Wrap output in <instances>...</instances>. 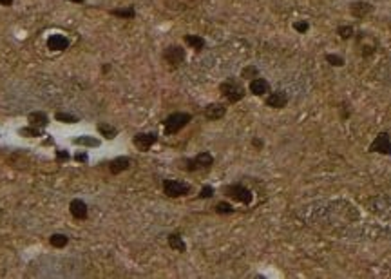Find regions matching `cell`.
<instances>
[{"label": "cell", "mask_w": 391, "mask_h": 279, "mask_svg": "<svg viewBox=\"0 0 391 279\" xmlns=\"http://www.w3.org/2000/svg\"><path fill=\"white\" fill-rule=\"evenodd\" d=\"M214 165V156L208 151H201L194 158L180 160V168L185 172H197V170H208Z\"/></svg>", "instance_id": "6da1fadb"}, {"label": "cell", "mask_w": 391, "mask_h": 279, "mask_svg": "<svg viewBox=\"0 0 391 279\" xmlns=\"http://www.w3.org/2000/svg\"><path fill=\"white\" fill-rule=\"evenodd\" d=\"M219 93L228 104H238L246 96V89L244 85L239 82L238 78H227L225 82L219 84Z\"/></svg>", "instance_id": "7a4b0ae2"}, {"label": "cell", "mask_w": 391, "mask_h": 279, "mask_svg": "<svg viewBox=\"0 0 391 279\" xmlns=\"http://www.w3.org/2000/svg\"><path fill=\"white\" fill-rule=\"evenodd\" d=\"M192 121L191 112H170L167 118L163 120V129H165V136H174L180 131H183L189 123Z\"/></svg>", "instance_id": "3957f363"}, {"label": "cell", "mask_w": 391, "mask_h": 279, "mask_svg": "<svg viewBox=\"0 0 391 279\" xmlns=\"http://www.w3.org/2000/svg\"><path fill=\"white\" fill-rule=\"evenodd\" d=\"M223 194L227 196L228 200H234L238 203H243V205H252L254 201V194L248 187H244L243 183H230L223 187Z\"/></svg>", "instance_id": "277c9868"}, {"label": "cell", "mask_w": 391, "mask_h": 279, "mask_svg": "<svg viewBox=\"0 0 391 279\" xmlns=\"http://www.w3.org/2000/svg\"><path fill=\"white\" fill-rule=\"evenodd\" d=\"M161 187H163V194L167 198H183L192 192V185L181 181V179H163Z\"/></svg>", "instance_id": "5b68a950"}, {"label": "cell", "mask_w": 391, "mask_h": 279, "mask_svg": "<svg viewBox=\"0 0 391 279\" xmlns=\"http://www.w3.org/2000/svg\"><path fill=\"white\" fill-rule=\"evenodd\" d=\"M368 153L373 154H382V156H391V134L388 131L379 132L373 142L368 147Z\"/></svg>", "instance_id": "8992f818"}, {"label": "cell", "mask_w": 391, "mask_h": 279, "mask_svg": "<svg viewBox=\"0 0 391 279\" xmlns=\"http://www.w3.org/2000/svg\"><path fill=\"white\" fill-rule=\"evenodd\" d=\"M161 58L169 63L170 67L176 69V67H180L181 63L187 60V51L181 48V46H178V44H172V46H169V48L163 49Z\"/></svg>", "instance_id": "52a82bcc"}, {"label": "cell", "mask_w": 391, "mask_h": 279, "mask_svg": "<svg viewBox=\"0 0 391 279\" xmlns=\"http://www.w3.org/2000/svg\"><path fill=\"white\" fill-rule=\"evenodd\" d=\"M158 138H159L158 132H138V134H134V138H132V143H134V147H136L138 151L147 153V151H150L152 145L158 143Z\"/></svg>", "instance_id": "ba28073f"}, {"label": "cell", "mask_w": 391, "mask_h": 279, "mask_svg": "<svg viewBox=\"0 0 391 279\" xmlns=\"http://www.w3.org/2000/svg\"><path fill=\"white\" fill-rule=\"evenodd\" d=\"M46 46H48V49L49 51H53V53H62V51L69 49L71 40H69L65 35H62V33H54V35H49L48 37Z\"/></svg>", "instance_id": "9c48e42d"}, {"label": "cell", "mask_w": 391, "mask_h": 279, "mask_svg": "<svg viewBox=\"0 0 391 279\" xmlns=\"http://www.w3.org/2000/svg\"><path fill=\"white\" fill-rule=\"evenodd\" d=\"M264 106L270 107V109H285L288 106V95L285 91H270L266 98H264Z\"/></svg>", "instance_id": "30bf717a"}, {"label": "cell", "mask_w": 391, "mask_h": 279, "mask_svg": "<svg viewBox=\"0 0 391 279\" xmlns=\"http://www.w3.org/2000/svg\"><path fill=\"white\" fill-rule=\"evenodd\" d=\"M373 5L370 2H364V0H357V2H351L349 4V15L353 18H366L368 15L373 13Z\"/></svg>", "instance_id": "8fae6325"}, {"label": "cell", "mask_w": 391, "mask_h": 279, "mask_svg": "<svg viewBox=\"0 0 391 279\" xmlns=\"http://www.w3.org/2000/svg\"><path fill=\"white\" fill-rule=\"evenodd\" d=\"M69 212H71V216L74 220H78V222H84L87 220L89 216V209H87V203L84 200H80V198H74L71 203H69Z\"/></svg>", "instance_id": "7c38bea8"}, {"label": "cell", "mask_w": 391, "mask_h": 279, "mask_svg": "<svg viewBox=\"0 0 391 279\" xmlns=\"http://www.w3.org/2000/svg\"><path fill=\"white\" fill-rule=\"evenodd\" d=\"M203 114H205L206 120L217 121V120H221V118H225V114H227V106H225V104H221V102L208 104V106L205 107Z\"/></svg>", "instance_id": "4fadbf2b"}, {"label": "cell", "mask_w": 391, "mask_h": 279, "mask_svg": "<svg viewBox=\"0 0 391 279\" xmlns=\"http://www.w3.org/2000/svg\"><path fill=\"white\" fill-rule=\"evenodd\" d=\"M248 91L254 96H266L270 93V91H272V87H270V82H268V80H266V78H261V76H257V78L250 80Z\"/></svg>", "instance_id": "5bb4252c"}, {"label": "cell", "mask_w": 391, "mask_h": 279, "mask_svg": "<svg viewBox=\"0 0 391 279\" xmlns=\"http://www.w3.org/2000/svg\"><path fill=\"white\" fill-rule=\"evenodd\" d=\"M131 164H132L131 158H127V156H118V158H114L112 162H109V170H111L112 176H118V174L129 170V168H131Z\"/></svg>", "instance_id": "9a60e30c"}, {"label": "cell", "mask_w": 391, "mask_h": 279, "mask_svg": "<svg viewBox=\"0 0 391 279\" xmlns=\"http://www.w3.org/2000/svg\"><path fill=\"white\" fill-rule=\"evenodd\" d=\"M27 123L33 127H40V129H46V127L51 123L49 121V116L44 111H33L27 114Z\"/></svg>", "instance_id": "2e32d148"}, {"label": "cell", "mask_w": 391, "mask_h": 279, "mask_svg": "<svg viewBox=\"0 0 391 279\" xmlns=\"http://www.w3.org/2000/svg\"><path fill=\"white\" fill-rule=\"evenodd\" d=\"M167 243H169V247L172 248V250H176V252H180V254L187 252V243H185V239L181 237L180 232H172V234H169Z\"/></svg>", "instance_id": "e0dca14e"}, {"label": "cell", "mask_w": 391, "mask_h": 279, "mask_svg": "<svg viewBox=\"0 0 391 279\" xmlns=\"http://www.w3.org/2000/svg\"><path fill=\"white\" fill-rule=\"evenodd\" d=\"M183 42H185L191 49H194L196 53L203 51V49H205V46H206L205 38L199 37V35H185V37H183Z\"/></svg>", "instance_id": "ac0fdd59"}, {"label": "cell", "mask_w": 391, "mask_h": 279, "mask_svg": "<svg viewBox=\"0 0 391 279\" xmlns=\"http://www.w3.org/2000/svg\"><path fill=\"white\" fill-rule=\"evenodd\" d=\"M109 15L116 16V18H122V20H132L136 16V9L134 5H125V7H114V9L109 11Z\"/></svg>", "instance_id": "d6986e66"}, {"label": "cell", "mask_w": 391, "mask_h": 279, "mask_svg": "<svg viewBox=\"0 0 391 279\" xmlns=\"http://www.w3.org/2000/svg\"><path fill=\"white\" fill-rule=\"evenodd\" d=\"M96 129H98V132H100L105 140H114V138L118 136V129L112 125V123H107V121H98V123H96Z\"/></svg>", "instance_id": "ffe728a7"}, {"label": "cell", "mask_w": 391, "mask_h": 279, "mask_svg": "<svg viewBox=\"0 0 391 279\" xmlns=\"http://www.w3.org/2000/svg\"><path fill=\"white\" fill-rule=\"evenodd\" d=\"M74 145L78 147H100V140L95 136H89V134H82V136H76L73 140Z\"/></svg>", "instance_id": "44dd1931"}, {"label": "cell", "mask_w": 391, "mask_h": 279, "mask_svg": "<svg viewBox=\"0 0 391 279\" xmlns=\"http://www.w3.org/2000/svg\"><path fill=\"white\" fill-rule=\"evenodd\" d=\"M44 129H40V127H33V125H27V127H22V129H18V134L24 138H40L44 136Z\"/></svg>", "instance_id": "7402d4cb"}, {"label": "cell", "mask_w": 391, "mask_h": 279, "mask_svg": "<svg viewBox=\"0 0 391 279\" xmlns=\"http://www.w3.org/2000/svg\"><path fill=\"white\" fill-rule=\"evenodd\" d=\"M214 212L219 214V216H230V214L236 212V209H234L228 201H219V203H216V207H214Z\"/></svg>", "instance_id": "603a6c76"}, {"label": "cell", "mask_w": 391, "mask_h": 279, "mask_svg": "<svg viewBox=\"0 0 391 279\" xmlns=\"http://www.w3.org/2000/svg\"><path fill=\"white\" fill-rule=\"evenodd\" d=\"M54 120L56 121H60V123H69V125H74V123H78L80 121V118L78 116H74V114H71V112H56L54 114Z\"/></svg>", "instance_id": "cb8c5ba5"}, {"label": "cell", "mask_w": 391, "mask_h": 279, "mask_svg": "<svg viewBox=\"0 0 391 279\" xmlns=\"http://www.w3.org/2000/svg\"><path fill=\"white\" fill-rule=\"evenodd\" d=\"M49 243H51V247L54 248H65L69 243V237L65 234H53V236L49 237Z\"/></svg>", "instance_id": "d4e9b609"}, {"label": "cell", "mask_w": 391, "mask_h": 279, "mask_svg": "<svg viewBox=\"0 0 391 279\" xmlns=\"http://www.w3.org/2000/svg\"><path fill=\"white\" fill-rule=\"evenodd\" d=\"M324 60H326L332 67H344L346 65V60L341 55H333V53H326L324 55Z\"/></svg>", "instance_id": "484cf974"}, {"label": "cell", "mask_w": 391, "mask_h": 279, "mask_svg": "<svg viewBox=\"0 0 391 279\" xmlns=\"http://www.w3.org/2000/svg\"><path fill=\"white\" fill-rule=\"evenodd\" d=\"M259 76V69L257 65H246V67L241 69V78L243 80H254Z\"/></svg>", "instance_id": "4316f807"}, {"label": "cell", "mask_w": 391, "mask_h": 279, "mask_svg": "<svg viewBox=\"0 0 391 279\" xmlns=\"http://www.w3.org/2000/svg\"><path fill=\"white\" fill-rule=\"evenodd\" d=\"M337 35H339L341 40H349V38H353L355 29H353V26H349V24H346V26H339Z\"/></svg>", "instance_id": "83f0119b"}, {"label": "cell", "mask_w": 391, "mask_h": 279, "mask_svg": "<svg viewBox=\"0 0 391 279\" xmlns=\"http://www.w3.org/2000/svg\"><path fill=\"white\" fill-rule=\"evenodd\" d=\"M214 192H216V190H214L212 185H203L199 190V194H197V198H199V200H210L212 196H214Z\"/></svg>", "instance_id": "f1b7e54d"}, {"label": "cell", "mask_w": 391, "mask_h": 279, "mask_svg": "<svg viewBox=\"0 0 391 279\" xmlns=\"http://www.w3.org/2000/svg\"><path fill=\"white\" fill-rule=\"evenodd\" d=\"M292 27H293V29H295L299 35H306L308 29H310V24H308L306 20H295Z\"/></svg>", "instance_id": "f546056e"}, {"label": "cell", "mask_w": 391, "mask_h": 279, "mask_svg": "<svg viewBox=\"0 0 391 279\" xmlns=\"http://www.w3.org/2000/svg\"><path fill=\"white\" fill-rule=\"evenodd\" d=\"M54 158H56L58 164H65V162L71 160V154H69L67 151H64V149H56V151H54Z\"/></svg>", "instance_id": "4dcf8cb0"}, {"label": "cell", "mask_w": 391, "mask_h": 279, "mask_svg": "<svg viewBox=\"0 0 391 279\" xmlns=\"http://www.w3.org/2000/svg\"><path fill=\"white\" fill-rule=\"evenodd\" d=\"M74 162H78V164H87L89 162V154L85 153H76L74 154Z\"/></svg>", "instance_id": "1f68e13d"}, {"label": "cell", "mask_w": 391, "mask_h": 279, "mask_svg": "<svg viewBox=\"0 0 391 279\" xmlns=\"http://www.w3.org/2000/svg\"><path fill=\"white\" fill-rule=\"evenodd\" d=\"M339 109H341V118H342V120H348L349 114H351L348 104H341V107H339Z\"/></svg>", "instance_id": "d6a6232c"}, {"label": "cell", "mask_w": 391, "mask_h": 279, "mask_svg": "<svg viewBox=\"0 0 391 279\" xmlns=\"http://www.w3.org/2000/svg\"><path fill=\"white\" fill-rule=\"evenodd\" d=\"M252 147L257 149V151H261V149L264 147V142L261 140V138H252Z\"/></svg>", "instance_id": "836d02e7"}, {"label": "cell", "mask_w": 391, "mask_h": 279, "mask_svg": "<svg viewBox=\"0 0 391 279\" xmlns=\"http://www.w3.org/2000/svg\"><path fill=\"white\" fill-rule=\"evenodd\" d=\"M373 53H375V48H371V46H364L362 48V56H370Z\"/></svg>", "instance_id": "e575fe53"}, {"label": "cell", "mask_w": 391, "mask_h": 279, "mask_svg": "<svg viewBox=\"0 0 391 279\" xmlns=\"http://www.w3.org/2000/svg\"><path fill=\"white\" fill-rule=\"evenodd\" d=\"M13 2H15V0H0V5H4V7H9V5H13Z\"/></svg>", "instance_id": "d590c367"}, {"label": "cell", "mask_w": 391, "mask_h": 279, "mask_svg": "<svg viewBox=\"0 0 391 279\" xmlns=\"http://www.w3.org/2000/svg\"><path fill=\"white\" fill-rule=\"evenodd\" d=\"M101 71H103V73H109V71H111V65H109V63H105V65L101 67Z\"/></svg>", "instance_id": "8d00e7d4"}, {"label": "cell", "mask_w": 391, "mask_h": 279, "mask_svg": "<svg viewBox=\"0 0 391 279\" xmlns=\"http://www.w3.org/2000/svg\"><path fill=\"white\" fill-rule=\"evenodd\" d=\"M67 2H73V4H84L85 0H67Z\"/></svg>", "instance_id": "74e56055"}]
</instances>
